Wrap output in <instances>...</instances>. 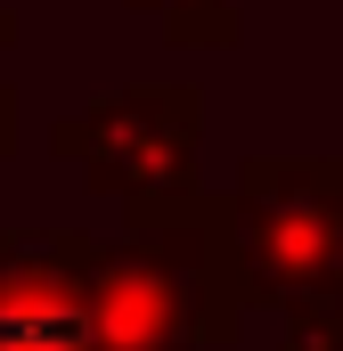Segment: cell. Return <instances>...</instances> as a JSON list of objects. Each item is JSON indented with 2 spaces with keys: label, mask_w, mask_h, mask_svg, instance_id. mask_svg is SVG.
I'll return each instance as SVG.
<instances>
[{
  "label": "cell",
  "mask_w": 343,
  "mask_h": 351,
  "mask_svg": "<svg viewBox=\"0 0 343 351\" xmlns=\"http://www.w3.org/2000/svg\"><path fill=\"white\" fill-rule=\"evenodd\" d=\"M204 147V90L196 82H131L98 90L82 114L49 123V156L82 164V180L115 204H147V196H188Z\"/></svg>",
  "instance_id": "obj_1"
},
{
  "label": "cell",
  "mask_w": 343,
  "mask_h": 351,
  "mask_svg": "<svg viewBox=\"0 0 343 351\" xmlns=\"http://www.w3.org/2000/svg\"><path fill=\"white\" fill-rule=\"evenodd\" d=\"M229 204H237V254L254 302L278 311L327 286L343 221V156H246Z\"/></svg>",
  "instance_id": "obj_2"
},
{
  "label": "cell",
  "mask_w": 343,
  "mask_h": 351,
  "mask_svg": "<svg viewBox=\"0 0 343 351\" xmlns=\"http://www.w3.org/2000/svg\"><path fill=\"white\" fill-rule=\"evenodd\" d=\"M0 351H98L82 229H0Z\"/></svg>",
  "instance_id": "obj_3"
},
{
  "label": "cell",
  "mask_w": 343,
  "mask_h": 351,
  "mask_svg": "<svg viewBox=\"0 0 343 351\" xmlns=\"http://www.w3.org/2000/svg\"><path fill=\"white\" fill-rule=\"evenodd\" d=\"M131 8L164 25L172 49H229V41H246L237 0H131Z\"/></svg>",
  "instance_id": "obj_4"
},
{
  "label": "cell",
  "mask_w": 343,
  "mask_h": 351,
  "mask_svg": "<svg viewBox=\"0 0 343 351\" xmlns=\"http://www.w3.org/2000/svg\"><path fill=\"white\" fill-rule=\"evenodd\" d=\"M278 351H343V294L335 286L278 302Z\"/></svg>",
  "instance_id": "obj_5"
},
{
  "label": "cell",
  "mask_w": 343,
  "mask_h": 351,
  "mask_svg": "<svg viewBox=\"0 0 343 351\" xmlns=\"http://www.w3.org/2000/svg\"><path fill=\"white\" fill-rule=\"evenodd\" d=\"M0 156H16V90L0 82Z\"/></svg>",
  "instance_id": "obj_6"
},
{
  "label": "cell",
  "mask_w": 343,
  "mask_h": 351,
  "mask_svg": "<svg viewBox=\"0 0 343 351\" xmlns=\"http://www.w3.org/2000/svg\"><path fill=\"white\" fill-rule=\"evenodd\" d=\"M327 286L343 294V221H335V262H327Z\"/></svg>",
  "instance_id": "obj_7"
},
{
  "label": "cell",
  "mask_w": 343,
  "mask_h": 351,
  "mask_svg": "<svg viewBox=\"0 0 343 351\" xmlns=\"http://www.w3.org/2000/svg\"><path fill=\"white\" fill-rule=\"evenodd\" d=\"M0 49H16V8L0 0Z\"/></svg>",
  "instance_id": "obj_8"
}]
</instances>
